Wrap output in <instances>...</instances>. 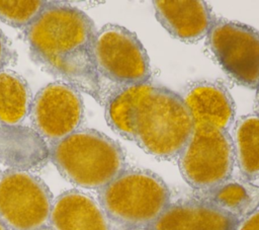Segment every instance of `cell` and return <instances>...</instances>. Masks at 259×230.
<instances>
[{"label": "cell", "mask_w": 259, "mask_h": 230, "mask_svg": "<svg viewBox=\"0 0 259 230\" xmlns=\"http://www.w3.org/2000/svg\"><path fill=\"white\" fill-rule=\"evenodd\" d=\"M96 28L92 19L65 2L50 1L25 28L32 59L53 76L96 98L100 79L94 67Z\"/></svg>", "instance_id": "obj_1"}, {"label": "cell", "mask_w": 259, "mask_h": 230, "mask_svg": "<svg viewBox=\"0 0 259 230\" xmlns=\"http://www.w3.org/2000/svg\"><path fill=\"white\" fill-rule=\"evenodd\" d=\"M194 126L182 96L153 84L133 119V141L148 154L169 160L178 157Z\"/></svg>", "instance_id": "obj_2"}, {"label": "cell", "mask_w": 259, "mask_h": 230, "mask_svg": "<svg viewBox=\"0 0 259 230\" xmlns=\"http://www.w3.org/2000/svg\"><path fill=\"white\" fill-rule=\"evenodd\" d=\"M50 157L67 180L90 189H101L126 165L119 144L93 129H80L52 144Z\"/></svg>", "instance_id": "obj_3"}, {"label": "cell", "mask_w": 259, "mask_h": 230, "mask_svg": "<svg viewBox=\"0 0 259 230\" xmlns=\"http://www.w3.org/2000/svg\"><path fill=\"white\" fill-rule=\"evenodd\" d=\"M98 199L110 224L121 230L149 228L171 204L165 181L140 168H125L99 189Z\"/></svg>", "instance_id": "obj_4"}, {"label": "cell", "mask_w": 259, "mask_h": 230, "mask_svg": "<svg viewBox=\"0 0 259 230\" xmlns=\"http://www.w3.org/2000/svg\"><path fill=\"white\" fill-rule=\"evenodd\" d=\"M177 158L184 180L196 191L206 190L231 178L233 140L228 131L196 127Z\"/></svg>", "instance_id": "obj_5"}, {"label": "cell", "mask_w": 259, "mask_h": 230, "mask_svg": "<svg viewBox=\"0 0 259 230\" xmlns=\"http://www.w3.org/2000/svg\"><path fill=\"white\" fill-rule=\"evenodd\" d=\"M93 62L99 79L117 87L148 83L151 78L150 59L138 39L127 28L105 24L96 32Z\"/></svg>", "instance_id": "obj_6"}, {"label": "cell", "mask_w": 259, "mask_h": 230, "mask_svg": "<svg viewBox=\"0 0 259 230\" xmlns=\"http://www.w3.org/2000/svg\"><path fill=\"white\" fill-rule=\"evenodd\" d=\"M54 200L47 184L22 170L0 174V220L9 230H38L48 227Z\"/></svg>", "instance_id": "obj_7"}, {"label": "cell", "mask_w": 259, "mask_h": 230, "mask_svg": "<svg viewBox=\"0 0 259 230\" xmlns=\"http://www.w3.org/2000/svg\"><path fill=\"white\" fill-rule=\"evenodd\" d=\"M207 44L223 69L239 84L259 88V31L247 24L213 17Z\"/></svg>", "instance_id": "obj_8"}, {"label": "cell", "mask_w": 259, "mask_h": 230, "mask_svg": "<svg viewBox=\"0 0 259 230\" xmlns=\"http://www.w3.org/2000/svg\"><path fill=\"white\" fill-rule=\"evenodd\" d=\"M29 117L36 133L52 145L80 130L84 119L81 92L64 81L49 83L33 97Z\"/></svg>", "instance_id": "obj_9"}, {"label": "cell", "mask_w": 259, "mask_h": 230, "mask_svg": "<svg viewBox=\"0 0 259 230\" xmlns=\"http://www.w3.org/2000/svg\"><path fill=\"white\" fill-rule=\"evenodd\" d=\"M240 222L211 204L191 198L171 203L150 230H236Z\"/></svg>", "instance_id": "obj_10"}, {"label": "cell", "mask_w": 259, "mask_h": 230, "mask_svg": "<svg viewBox=\"0 0 259 230\" xmlns=\"http://www.w3.org/2000/svg\"><path fill=\"white\" fill-rule=\"evenodd\" d=\"M153 4L158 21L175 39L195 43L207 36L214 16L206 2L156 0Z\"/></svg>", "instance_id": "obj_11"}, {"label": "cell", "mask_w": 259, "mask_h": 230, "mask_svg": "<svg viewBox=\"0 0 259 230\" xmlns=\"http://www.w3.org/2000/svg\"><path fill=\"white\" fill-rule=\"evenodd\" d=\"M182 99L193 126L228 131L235 118V105L228 89L221 83L199 81L187 87Z\"/></svg>", "instance_id": "obj_12"}, {"label": "cell", "mask_w": 259, "mask_h": 230, "mask_svg": "<svg viewBox=\"0 0 259 230\" xmlns=\"http://www.w3.org/2000/svg\"><path fill=\"white\" fill-rule=\"evenodd\" d=\"M49 224L52 230H111L99 203L77 189L67 190L54 201Z\"/></svg>", "instance_id": "obj_13"}, {"label": "cell", "mask_w": 259, "mask_h": 230, "mask_svg": "<svg viewBox=\"0 0 259 230\" xmlns=\"http://www.w3.org/2000/svg\"><path fill=\"white\" fill-rule=\"evenodd\" d=\"M199 198L217 207L239 222L259 208V186L247 180H232L206 189L196 191Z\"/></svg>", "instance_id": "obj_14"}, {"label": "cell", "mask_w": 259, "mask_h": 230, "mask_svg": "<svg viewBox=\"0 0 259 230\" xmlns=\"http://www.w3.org/2000/svg\"><path fill=\"white\" fill-rule=\"evenodd\" d=\"M152 83L117 87L111 91L105 101V119L109 127L124 139L133 141V119L135 111L151 89Z\"/></svg>", "instance_id": "obj_15"}, {"label": "cell", "mask_w": 259, "mask_h": 230, "mask_svg": "<svg viewBox=\"0 0 259 230\" xmlns=\"http://www.w3.org/2000/svg\"><path fill=\"white\" fill-rule=\"evenodd\" d=\"M235 160L247 181L259 177V114L241 117L233 136Z\"/></svg>", "instance_id": "obj_16"}, {"label": "cell", "mask_w": 259, "mask_h": 230, "mask_svg": "<svg viewBox=\"0 0 259 230\" xmlns=\"http://www.w3.org/2000/svg\"><path fill=\"white\" fill-rule=\"evenodd\" d=\"M31 101V91L25 79L12 70H0V123H21L29 114Z\"/></svg>", "instance_id": "obj_17"}, {"label": "cell", "mask_w": 259, "mask_h": 230, "mask_svg": "<svg viewBox=\"0 0 259 230\" xmlns=\"http://www.w3.org/2000/svg\"><path fill=\"white\" fill-rule=\"evenodd\" d=\"M50 1H2L0 0V20L17 28L29 26L48 6Z\"/></svg>", "instance_id": "obj_18"}, {"label": "cell", "mask_w": 259, "mask_h": 230, "mask_svg": "<svg viewBox=\"0 0 259 230\" xmlns=\"http://www.w3.org/2000/svg\"><path fill=\"white\" fill-rule=\"evenodd\" d=\"M15 61V53L7 40L6 35L0 29V70L6 69Z\"/></svg>", "instance_id": "obj_19"}, {"label": "cell", "mask_w": 259, "mask_h": 230, "mask_svg": "<svg viewBox=\"0 0 259 230\" xmlns=\"http://www.w3.org/2000/svg\"><path fill=\"white\" fill-rule=\"evenodd\" d=\"M236 230H259V208L242 220Z\"/></svg>", "instance_id": "obj_20"}, {"label": "cell", "mask_w": 259, "mask_h": 230, "mask_svg": "<svg viewBox=\"0 0 259 230\" xmlns=\"http://www.w3.org/2000/svg\"><path fill=\"white\" fill-rule=\"evenodd\" d=\"M0 230H9L8 227L1 220H0Z\"/></svg>", "instance_id": "obj_21"}, {"label": "cell", "mask_w": 259, "mask_h": 230, "mask_svg": "<svg viewBox=\"0 0 259 230\" xmlns=\"http://www.w3.org/2000/svg\"><path fill=\"white\" fill-rule=\"evenodd\" d=\"M128 230H150L149 228H137V229H128Z\"/></svg>", "instance_id": "obj_22"}, {"label": "cell", "mask_w": 259, "mask_h": 230, "mask_svg": "<svg viewBox=\"0 0 259 230\" xmlns=\"http://www.w3.org/2000/svg\"><path fill=\"white\" fill-rule=\"evenodd\" d=\"M38 230H52V229L48 226V227H45V228H41V229H38Z\"/></svg>", "instance_id": "obj_23"}]
</instances>
